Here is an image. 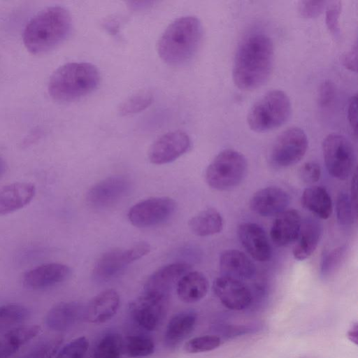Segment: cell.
Returning <instances> with one entry per match:
<instances>
[{
	"instance_id": "1",
	"label": "cell",
	"mask_w": 358,
	"mask_h": 358,
	"mask_svg": "<svg viewBox=\"0 0 358 358\" xmlns=\"http://www.w3.org/2000/svg\"><path fill=\"white\" fill-rule=\"evenodd\" d=\"M273 63L271 39L260 33L242 41L236 52L232 78L242 90H253L264 85L270 76Z\"/></svg>"
},
{
	"instance_id": "2",
	"label": "cell",
	"mask_w": 358,
	"mask_h": 358,
	"mask_svg": "<svg viewBox=\"0 0 358 358\" xmlns=\"http://www.w3.org/2000/svg\"><path fill=\"white\" fill-rule=\"evenodd\" d=\"M71 17L64 8L48 7L35 15L26 25L22 40L33 55H42L54 49L69 36Z\"/></svg>"
},
{
	"instance_id": "3",
	"label": "cell",
	"mask_w": 358,
	"mask_h": 358,
	"mask_svg": "<svg viewBox=\"0 0 358 358\" xmlns=\"http://www.w3.org/2000/svg\"><path fill=\"white\" fill-rule=\"evenodd\" d=\"M202 35V26L196 17H180L171 23L161 35L157 45L158 55L169 65H182L196 54Z\"/></svg>"
},
{
	"instance_id": "4",
	"label": "cell",
	"mask_w": 358,
	"mask_h": 358,
	"mask_svg": "<svg viewBox=\"0 0 358 358\" xmlns=\"http://www.w3.org/2000/svg\"><path fill=\"white\" fill-rule=\"evenodd\" d=\"M100 73L87 62H71L59 67L51 76L48 90L55 101L68 103L91 93L98 86Z\"/></svg>"
},
{
	"instance_id": "5",
	"label": "cell",
	"mask_w": 358,
	"mask_h": 358,
	"mask_svg": "<svg viewBox=\"0 0 358 358\" xmlns=\"http://www.w3.org/2000/svg\"><path fill=\"white\" fill-rule=\"evenodd\" d=\"M292 111L288 96L282 90L268 92L250 109L247 122L251 130L264 133L284 124Z\"/></svg>"
},
{
	"instance_id": "6",
	"label": "cell",
	"mask_w": 358,
	"mask_h": 358,
	"mask_svg": "<svg viewBox=\"0 0 358 358\" xmlns=\"http://www.w3.org/2000/svg\"><path fill=\"white\" fill-rule=\"evenodd\" d=\"M246 170L247 162L241 152L232 149L224 150L208 165L206 180L215 189L227 190L241 182Z\"/></svg>"
},
{
	"instance_id": "7",
	"label": "cell",
	"mask_w": 358,
	"mask_h": 358,
	"mask_svg": "<svg viewBox=\"0 0 358 358\" xmlns=\"http://www.w3.org/2000/svg\"><path fill=\"white\" fill-rule=\"evenodd\" d=\"M324 162L329 174L339 179H346L352 172L356 156L351 142L338 134H329L323 140Z\"/></svg>"
},
{
	"instance_id": "8",
	"label": "cell",
	"mask_w": 358,
	"mask_h": 358,
	"mask_svg": "<svg viewBox=\"0 0 358 358\" xmlns=\"http://www.w3.org/2000/svg\"><path fill=\"white\" fill-rule=\"evenodd\" d=\"M150 245L140 242L127 249H115L103 254L94 264L92 275L98 282H107L117 276L131 263L149 253Z\"/></svg>"
},
{
	"instance_id": "9",
	"label": "cell",
	"mask_w": 358,
	"mask_h": 358,
	"mask_svg": "<svg viewBox=\"0 0 358 358\" xmlns=\"http://www.w3.org/2000/svg\"><path fill=\"white\" fill-rule=\"evenodd\" d=\"M308 138L301 128L290 127L275 141L271 151V162L278 167H288L298 163L308 148Z\"/></svg>"
},
{
	"instance_id": "10",
	"label": "cell",
	"mask_w": 358,
	"mask_h": 358,
	"mask_svg": "<svg viewBox=\"0 0 358 358\" xmlns=\"http://www.w3.org/2000/svg\"><path fill=\"white\" fill-rule=\"evenodd\" d=\"M176 210V202L169 197H153L134 205L128 212V219L137 227H149L167 221Z\"/></svg>"
},
{
	"instance_id": "11",
	"label": "cell",
	"mask_w": 358,
	"mask_h": 358,
	"mask_svg": "<svg viewBox=\"0 0 358 358\" xmlns=\"http://www.w3.org/2000/svg\"><path fill=\"white\" fill-rule=\"evenodd\" d=\"M169 297L144 292L129 306L133 320L147 331L157 329L163 322L168 306Z\"/></svg>"
},
{
	"instance_id": "12",
	"label": "cell",
	"mask_w": 358,
	"mask_h": 358,
	"mask_svg": "<svg viewBox=\"0 0 358 358\" xmlns=\"http://www.w3.org/2000/svg\"><path fill=\"white\" fill-rule=\"evenodd\" d=\"M189 136L182 131L164 134L150 148L148 158L154 164L170 163L185 154L190 148Z\"/></svg>"
},
{
	"instance_id": "13",
	"label": "cell",
	"mask_w": 358,
	"mask_h": 358,
	"mask_svg": "<svg viewBox=\"0 0 358 358\" xmlns=\"http://www.w3.org/2000/svg\"><path fill=\"white\" fill-rule=\"evenodd\" d=\"M213 287L220 302L230 310H243L251 303L252 293L241 280L222 275L214 280Z\"/></svg>"
},
{
	"instance_id": "14",
	"label": "cell",
	"mask_w": 358,
	"mask_h": 358,
	"mask_svg": "<svg viewBox=\"0 0 358 358\" xmlns=\"http://www.w3.org/2000/svg\"><path fill=\"white\" fill-rule=\"evenodd\" d=\"M130 189L129 180L123 176H111L94 185L87 192L88 203L95 208H106L123 198Z\"/></svg>"
},
{
	"instance_id": "15",
	"label": "cell",
	"mask_w": 358,
	"mask_h": 358,
	"mask_svg": "<svg viewBox=\"0 0 358 358\" xmlns=\"http://www.w3.org/2000/svg\"><path fill=\"white\" fill-rule=\"evenodd\" d=\"M71 274V268L65 264L47 263L26 272L22 283L29 289H43L66 280Z\"/></svg>"
},
{
	"instance_id": "16",
	"label": "cell",
	"mask_w": 358,
	"mask_h": 358,
	"mask_svg": "<svg viewBox=\"0 0 358 358\" xmlns=\"http://www.w3.org/2000/svg\"><path fill=\"white\" fill-rule=\"evenodd\" d=\"M191 269V265L186 262H176L162 266L148 278L144 292L169 297L178 280Z\"/></svg>"
},
{
	"instance_id": "17",
	"label": "cell",
	"mask_w": 358,
	"mask_h": 358,
	"mask_svg": "<svg viewBox=\"0 0 358 358\" xmlns=\"http://www.w3.org/2000/svg\"><path fill=\"white\" fill-rule=\"evenodd\" d=\"M239 241L248 253L258 262H266L271 256V248L264 230L257 224L244 222L238 227Z\"/></svg>"
},
{
	"instance_id": "18",
	"label": "cell",
	"mask_w": 358,
	"mask_h": 358,
	"mask_svg": "<svg viewBox=\"0 0 358 358\" xmlns=\"http://www.w3.org/2000/svg\"><path fill=\"white\" fill-rule=\"evenodd\" d=\"M289 203V196L284 189L278 187H268L253 194L250 206L256 214L270 217L285 210Z\"/></svg>"
},
{
	"instance_id": "19",
	"label": "cell",
	"mask_w": 358,
	"mask_h": 358,
	"mask_svg": "<svg viewBox=\"0 0 358 358\" xmlns=\"http://www.w3.org/2000/svg\"><path fill=\"white\" fill-rule=\"evenodd\" d=\"M85 319V306L78 301H62L52 307L45 317V323L51 330L63 331Z\"/></svg>"
},
{
	"instance_id": "20",
	"label": "cell",
	"mask_w": 358,
	"mask_h": 358,
	"mask_svg": "<svg viewBox=\"0 0 358 358\" xmlns=\"http://www.w3.org/2000/svg\"><path fill=\"white\" fill-rule=\"evenodd\" d=\"M120 303V296L115 289L102 291L85 306V319L92 324L106 322L117 313Z\"/></svg>"
},
{
	"instance_id": "21",
	"label": "cell",
	"mask_w": 358,
	"mask_h": 358,
	"mask_svg": "<svg viewBox=\"0 0 358 358\" xmlns=\"http://www.w3.org/2000/svg\"><path fill=\"white\" fill-rule=\"evenodd\" d=\"M36 194L35 185L30 182H17L0 188V216L5 215L27 206Z\"/></svg>"
},
{
	"instance_id": "22",
	"label": "cell",
	"mask_w": 358,
	"mask_h": 358,
	"mask_svg": "<svg viewBox=\"0 0 358 358\" xmlns=\"http://www.w3.org/2000/svg\"><path fill=\"white\" fill-rule=\"evenodd\" d=\"M301 223V215L295 209H286L278 214L270 231L273 243L278 247H283L294 242Z\"/></svg>"
},
{
	"instance_id": "23",
	"label": "cell",
	"mask_w": 358,
	"mask_h": 358,
	"mask_svg": "<svg viewBox=\"0 0 358 358\" xmlns=\"http://www.w3.org/2000/svg\"><path fill=\"white\" fill-rule=\"evenodd\" d=\"M220 268L222 275L237 280L250 279L255 273V266L251 259L243 252L226 250L220 257Z\"/></svg>"
},
{
	"instance_id": "24",
	"label": "cell",
	"mask_w": 358,
	"mask_h": 358,
	"mask_svg": "<svg viewBox=\"0 0 358 358\" xmlns=\"http://www.w3.org/2000/svg\"><path fill=\"white\" fill-rule=\"evenodd\" d=\"M196 322V315L193 311L184 310L174 315L164 332L165 345L170 349L178 347L193 331Z\"/></svg>"
},
{
	"instance_id": "25",
	"label": "cell",
	"mask_w": 358,
	"mask_h": 358,
	"mask_svg": "<svg viewBox=\"0 0 358 358\" xmlns=\"http://www.w3.org/2000/svg\"><path fill=\"white\" fill-rule=\"evenodd\" d=\"M321 234L322 227L316 220L307 218L302 222L292 250L294 257L299 261L309 257L317 248Z\"/></svg>"
},
{
	"instance_id": "26",
	"label": "cell",
	"mask_w": 358,
	"mask_h": 358,
	"mask_svg": "<svg viewBox=\"0 0 358 358\" xmlns=\"http://www.w3.org/2000/svg\"><path fill=\"white\" fill-rule=\"evenodd\" d=\"M176 287L181 301L192 303L201 300L206 295L209 284L202 273L190 271L178 280Z\"/></svg>"
},
{
	"instance_id": "27",
	"label": "cell",
	"mask_w": 358,
	"mask_h": 358,
	"mask_svg": "<svg viewBox=\"0 0 358 358\" xmlns=\"http://www.w3.org/2000/svg\"><path fill=\"white\" fill-rule=\"evenodd\" d=\"M41 331L38 325L12 328L0 338V358H10Z\"/></svg>"
},
{
	"instance_id": "28",
	"label": "cell",
	"mask_w": 358,
	"mask_h": 358,
	"mask_svg": "<svg viewBox=\"0 0 358 358\" xmlns=\"http://www.w3.org/2000/svg\"><path fill=\"white\" fill-rule=\"evenodd\" d=\"M303 206L318 217L328 219L332 213V201L325 188L311 186L304 189L301 196Z\"/></svg>"
},
{
	"instance_id": "29",
	"label": "cell",
	"mask_w": 358,
	"mask_h": 358,
	"mask_svg": "<svg viewBox=\"0 0 358 358\" xmlns=\"http://www.w3.org/2000/svg\"><path fill=\"white\" fill-rule=\"evenodd\" d=\"M191 231L199 236H208L220 233L223 228V219L214 208L203 210L189 221Z\"/></svg>"
},
{
	"instance_id": "30",
	"label": "cell",
	"mask_w": 358,
	"mask_h": 358,
	"mask_svg": "<svg viewBox=\"0 0 358 358\" xmlns=\"http://www.w3.org/2000/svg\"><path fill=\"white\" fill-rule=\"evenodd\" d=\"M155 351L153 341L145 336L132 335L122 338V354L130 358L150 356Z\"/></svg>"
},
{
	"instance_id": "31",
	"label": "cell",
	"mask_w": 358,
	"mask_h": 358,
	"mask_svg": "<svg viewBox=\"0 0 358 358\" xmlns=\"http://www.w3.org/2000/svg\"><path fill=\"white\" fill-rule=\"evenodd\" d=\"M30 315V310L24 305L8 303L0 306V331L23 323Z\"/></svg>"
},
{
	"instance_id": "32",
	"label": "cell",
	"mask_w": 358,
	"mask_h": 358,
	"mask_svg": "<svg viewBox=\"0 0 358 358\" xmlns=\"http://www.w3.org/2000/svg\"><path fill=\"white\" fill-rule=\"evenodd\" d=\"M122 338L117 333L104 335L97 343L93 358H121Z\"/></svg>"
},
{
	"instance_id": "33",
	"label": "cell",
	"mask_w": 358,
	"mask_h": 358,
	"mask_svg": "<svg viewBox=\"0 0 358 358\" xmlns=\"http://www.w3.org/2000/svg\"><path fill=\"white\" fill-rule=\"evenodd\" d=\"M63 338L60 335L45 338L19 358H53L60 348Z\"/></svg>"
},
{
	"instance_id": "34",
	"label": "cell",
	"mask_w": 358,
	"mask_h": 358,
	"mask_svg": "<svg viewBox=\"0 0 358 358\" xmlns=\"http://www.w3.org/2000/svg\"><path fill=\"white\" fill-rule=\"evenodd\" d=\"M152 94L147 91L135 94L119 106L118 112L122 116H128L139 113L147 108L152 102Z\"/></svg>"
},
{
	"instance_id": "35",
	"label": "cell",
	"mask_w": 358,
	"mask_h": 358,
	"mask_svg": "<svg viewBox=\"0 0 358 358\" xmlns=\"http://www.w3.org/2000/svg\"><path fill=\"white\" fill-rule=\"evenodd\" d=\"M336 212L338 222L341 225L349 226L354 222L357 208L355 207L350 196L341 192L337 197Z\"/></svg>"
},
{
	"instance_id": "36",
	"label": "cell",
	"mask_w": 358,
	"mask_h": 358,
	"mask_svg": "<svg viewBox=\"0 0 358 358\" xmlns=\"http://www.w3.org/2000/svg\"><path fill=\"white\" fill-rule=\"evenodd\" d=\"M221 339L216 335H204L189 339L185 344V350L190 354L209 352L217 348Z\"/></svg>"
},
{
	"instance_id": "37",
	"label": "cell",
	"mask_w": 358,
	"mask_h": 358,
	"mask_svg": "<svg viewBox=\"0 0 358 358\" xmlns=\"http://www.w3.org/2000/svg\"><path fill=\"white\" fill-rule=\"evenodd\" d=\"M88 348V339L80 336L59 348L53 358H85Z\"/></svg>"
},
{
	"instance_id": "38",
	"label": "cell",
	"mask_w": 358,
	"mask_h": 358,
	"mask_svg": "<svg viewBox=\"0 0 358 358\" xmlns=\"http://www.w3.org/2000/svg\"><path fill=\"white\" fill-rule=\"evenodd\" d=\"M346 249L345 246H340L323 255L320 265L323 276L329 275L340 266L346 254Z\"/></svg>"
},
{
	"instance_id": "39",
	"label": "cell",
	"mask_w": 358,
	"mask_h": 358,
	"mask_svg": "<svg viewBox=\"0 0 358 358\" xmlns=\"http://www.w3.org/2000/svg\"><path fill=\"white\" fill-rule=\"evenodd\" d=\"M341 1H331L326 5V24L329 31L334 36L340 34L339 18L341 13Z\"/></svg>"
},
{
	"instance_id": "40",
	"label": "cell",
	"mask_w": 358,
	"mask_h": 358,
	"mask_svg": "<svg viewBox=\"0 0 358 358\" xmlns=\"http://www.w3.org/2000/svg\"><path fill=\"white\" fill-rule=\"evenodd\" d=\"M327 3L324 1H301L299 3V12L304 17H316L322 13Z\"/></svg>"
},
{
	"instance_id": "41",
	"label": "cell",
	"mask_w": 358,
	"mask_h": 358,
	"mask_svg": "<svg viewBox=\"0 0 358 358\" xmlns=\"http://www.w3.org/2000/svg\"><path fill=\"white\" fill-rule=\"evenodd\" d=\"M299 173L303 182L312 184L320 180L321 169L317 163L309 162L303 164L301 166Z\"/></svg>"
},
{
	"instance_id": "42",
	"label": "cell",
	"mask_w": 358,
	"mask_h": 358,
	"mask_svg": "<svg viewBox=\"0 0 358 358\" xmlns=\"http://www.w3.org/2000/svg\"><path fill=\"white\" fill-rule=\"evenodd\" d=\"M336 95V87L330 80L324 81L320 86L318 103L322 108L329 107L334 101Z\"/></svg>"
},
{
	"instance_id": "43",
	"label": "cell",
	"mask_w": 358,
	"mask_h": 358,
	"mask_svg": "<svg viewBox=\"0 0 358 358\" xmlns=\"http://www.w3.org/2000/svg\"><path fill=\"white\" fill-rule=\"evenodd\" d=\"M357 95L352 96L349 102L348 109V117L349 124L351 129L354 131L355 134L357 135Z\"/></svg>"
},
{
	"instance_id": "44",
	"label": "cell",
	"mask_w": 358,
	"mask_h": 358,
	"mask_svg": "<svg viewBox=\"0 0 358 358\" xmlns=\"http://www.w3.org/2000/svg\"><path fill=\"white\" fill-rule=\"evenodd\" d=\"M357 48L355 45L352 50L347 52L343 58V65L352 71H357Z\"/></svg>"
},
{
	"instance_id": "45",
	"label": "cell",
	"mask_w": 358,
	"mask_h": 358,
	"mask_svg": "<svg viewBox=\"0 0 358 358\" xmlns=\"http://www.w3.org/2000/svg\"><path fill=\"white\" fill-rule=\"evenodd\" d=\"M348 339L355 345L358 343V325L357 323L354 324L347 333Z\"/></svg>"
},
{
	"instance_id": "46",
	"label": "cell",
	"mask_w": 358,
	"mask_h": 358,
	"mask_svg": "<svg viewBox=\"0 0 358 358\" xmlns=\"http://www.w3.org/2000/svg\"><path fill=\"white\" fill-rule=\"evenodd\" d=\"M351 200L357 208V173L356 171L353 176L352 183H351Z\"/></svg>"
},
{
	"instance_id": "47",
	"label": "cell",
	"mask_w": 358,
	"mask_h": 358,
	"mask_svg": "<svg viewBox=\"0 0 358 358\" xmlns=\"http://www.w3.org/2000/svg\"><path fill=\"white\" fill-rule=\"evenodd\" d=\"M6 170V165L3 159L0 157V178L4 175Z\"/></svg>"
}]
</instances>
